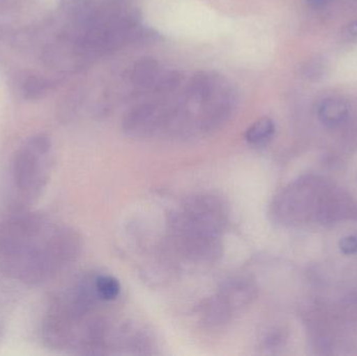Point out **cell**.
Masks as SVG:
<instances>
[{
    "label": "cell",
    "instance_id": "7c38bea8",
    "mask_svg": "<svg viewBox=\"0 0 357 356\" xmlns=\"http://www.w3.org/2000/svg\"><path fill=\"white\" fill-rule=\"evenodd\" d=\"M310 6H314V8H320V6H326L328 2L331 0H306Z\"/></svg>",
    "mask_w": 357,
    "mask_h": 356
},
{
    "label": "cell",
    "instance_id": "8992f818",
    "mask_svg": "<svg viewBox=\"0 0 357 356\" xmlns=\"http://www.w3.org/2000/svg\"><path fill=\"white\" fill-rule=\"evenodd\" d=\"M349 115V107L341 98H331L323 100L318 109L321 123L328 127H335L345 123Z\"/></svg>",
    "mask_w": 357,
    "mask_h": 356
},
{
    "label": "cell",
    "instance_id": "3957f363",
    "mask_svg": "<svg viewBox=\"0 0 357 356\" xmlns=\"http://www.w3.org/2000/svg\"><path fill=\"white\" fill-rule=\"evenodd\" d=\"M52 142L44 134L31 137L18 152L13 161V180L17 189L29 198L38 196L45 185L46 160Z\"/></svg>",
    "mask_w": 357,
    "mask_h": 356
},
{
    "label": "cell",
    "instance_id": "ba28073f",
    "mask_svg": "<svg viewBox=\"0 0 357 356\" xmlns=\"http://www.w3.org/2000/svg\"><path fill=\"white\" fill-rule=\"evenodd\" d=\"M96 290L100 300L105 303L112 302L121 294V284L111 275H96Z\"/></svg>",
    "mask_w": 357,
    "mask_h": 356
},
{
    "label": "cell",
    "instance_id": "277c9868",
    "mask_svg": "<svg viewBox=\"0 0 357 356\" xmlns=\"http://www.w3.org/2000/svg\"><path fill=\"white\" fill-rule=\"evenodd\" d=\"M154 348L152 336L138 324H111L107 338V355H153Z\"/></svg>",
    "mask_w": 357,
    "mask_h": 356
},
{
    "label": "cell",
    "instance_id": "8fae6325",
    "mask_svg": "<svg viewBox=\"0 0 357 356\" xmlns=\"http://www.w3.org/2000/svg\"><path fill=\"white\" fill-rule=\"evenodd\" d=\"M344 37L347 40H356L357 39V20L354 21V22L350 23L346 26V29H344Z\"/></svg>",
    "mask_w": 357,
    "mask_h": 356
},
{
    "label": "cell",
    "instance_id": "7a4b0ae2",
    "mask_svg": "<svg viewBox=\"0 0 357 356\" xmlns=\"http://www.w3.org/2000/svg\"><path fill=\"white\" fill-rule=\"evenodd\" d=\"M229 208L220 196L199 194L186 199L167 221L171 246L182 258L210 263L222 255Z\"/></svg>",
    "mask_w": 357,
    "mask_h": 356
},
{
    "label": "cell",
    "instance_id": "9c48e42d",
    "mask_svg": "<svg viewBox=\"0 0 357 356\" xmlns=\"http://www.w3.org/2000/svg\"><path fill=\"white\" fill-rule=\"evenodd\" d=\"M47 83L45 79L31 77L23 84V94L29 100H37L45 95Z\"/></svg>",
    "mask_w": 357,
    "mask_h": 356
},
{
    "label": "cell",
    "instance_id": "30bf717a",
    "mask_svg": "<svg viewBox=\"0 0 357 356\" xmlns=\"http://www.w3.org/2000/svg\"><path fill=\"white\" fill-rule=\"evenodd\" d=\"M339 248L345 255L357 254V234H349L340 240Z\"/></svg>",
    "mask_w": 357,
    "mask_h": 356
},
{
    "label": "cell",
    "instance_id": "6da1fadb",
    "mask_svg": "<svg viewBox=\"0 0 357 356\" xmlns=\"http://www.w3.org/2000/svg\"><path fill=\"white\" fill-rule=\"evenodd\" d=\"M82 240L75 230L58 227L35 213L0 224V272L25 284H42L75 263Z\"/></svg>",
    "mask_w": 357,
    "mask_h": 356
},
{
    "label": "cell",
    "instance_id": "52a82bcc",
    "mask_svg": "<svg viewBox=\"0 0 357 356\" xmlns=\"http://www.w3.org/2000/svg\"><path fill=\"white\" fill-rule=\"evenodd\" d=\"M275 123L268 117H262L253 123L245 132V140L251 146H261L268 144L275 134Z\"/></svg>",
    "mask_w": 357,
    "mask_h": 356
},
{
    "label": "cell",
    "instance_id": "5b68a950",
    "mask_svg": "<svg viewBox=\"0 0 357 356\" xmlns=\"http://www.w3.org/2000/svg\"><path fill=\"white\" fill-rule=\"evenodd\" d=\"M215 296L235 316L253 302L257 296V286L255 281L248 276H232L220 284Z\"/></svg>",
    "mask_w": 357,
    "mask_h": 356
}]
</instances>
